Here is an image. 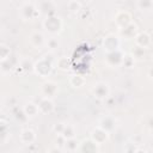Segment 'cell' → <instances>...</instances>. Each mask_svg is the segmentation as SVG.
I'll list each match as a JSON object with an SVG mask.
<instances>
[{
	"label": "cell",
	"instance_id": "44dd1931",
	"mask_svg": "<svg viewBox=\"0 0 153 153\" xmlns=\"http://www.w3.org/2000/svg\"><path fill=\"white\" fill-rule=\"evenodd\" d=\"M80 6H81L80 2H78V1H71L69 5H68V8H69L71 12H78L80 10Z\"/></svg>",
	"mask_w": 153,
	"mask_h": 153
},
{
	"label": "cell",
	"instance_id": "9c48e42d",
	"mask_svg": "<svg viewBox=\"0 0 153 153\" xmlns=\"http://www.w3.org/2000/svg\"><path fill=\"white\" fill-rule=\"evenodd\" d=\"M38 106V111L42 112V114H50L53 110H54V103L51 100V98H48V97H43L39 103L37 104Z\"/></svg>",
	"mask_w": 153,
	"mask_h": 153
},
{
	"label": "cell",
	"instance_id": "ffe728a7",
	"mask_svg": "<svg viewBox=\"0 0 153 153\" xmlns=\"http://www.w3.org/2000/svg\"><path fill=\"white\" fill-rule=\"evenodd\" d=\"M10 57V49L5 45H0V60L4 61Z\"/></svg>",
	"mask_w": 153,
	"mask_h": 153
},
{
	"label": "cell",
	"instance_id": "d6986e66",
	"mask_svg": "<svg viewBox=\"0 0 153 153\" xmlns=\"http://www.w3.org/2000/svg\"><path fill=\"white\" fill-rule=\"evenodd\" d=\"M137 6L141 11H149L152 8V0H139Z\"/></svg>",
	"mask_w": 153,
	"mask_h": 153
},
{
	"label": "cell",
	"instance_id": "5bb4252c",
	"mask_svg": "<svg viewBox=\"0 0 153 153\" xmlns=\"http://www.w3.org/2000/svg\"><path fill=\"white\" fill-rule=\"evenodd\" d=\"M44 36L41 32H33L30 36V43L35 47V48H41L44 44Z\"/></svg>",
	"mask_w": 153,
	"mask_h": 153
},
{
	"label": "cell",
	"instance_id": "8992f818",
	"mask_svg": "<svg viewBox=\"0 0 153 153\" xmlns=\"http://www.w3.org/2000/svg\"><path fill=\"white\" fill-rule=\"evenodd\" d=\"M108 136H109V133L106 130H104L103 128H100L99 126L97 128H94L91 133V140H93L97 145H102L104 141H106Z\"/></svg>",
	"mask_w": 153,
	"mask_h": 153
},
{
	"label": "cell",
	"instance_id": "5b68a950",
	"mask_svg": "<svg viewBox=\"0 0 153 153\" xmlns=\"http://www.w3.org/2000/svg\"><path fill=\"white\" fill-rule=\"evenodd\" d=\"M135 44L136 47L139 48H142V49H148L152 44V39H151V36L147 33V32H140V33H136L135 37Z\"/></svg>",
	"mask_w": 153,
	"mask_h": 153
},
{
	"label": "cell",
	"instance_id": "ba28073f",
	"mask_svg": "<svg viewBox=\"0 0 153 153\" xmlns=\"http://www.w3.org/2000/svg\"><path fill=\"white\" fill-rule=\"evenodd\" d=\"M42 93H43V97H48V98H51L56 94L57 92V84L51 81V80H47L45 82L42 84Z\"/></svg>",
	"mask_w": 153,
	"mask_h": 153
},
{
	"label": "cell",
	"instance_id": "2e32d148",
	"mask_svg": "<svg viewBox=\"0 0 153 153\" xmlns=\"http://www.w3.org/2000/svg\"><path fill=\"white\" fill-rule=\"evenodd\" d=\"M69 82H71V85H72L73 87H78V88H79V87H82V86L85 85L86 79H85L82 75H80V74H74V75L71 76Z\"/></svg>",
	"mask_w": 153,
	"mask_h": 153
},
{
	"label": "cell",
	"instance_id": "ac0fdd59",
	"mask_svg": "<svg viewBox=\"0 0 153 153\" xmlns=\"http://www.w3.org/2000/svg\"><path fill=\"white\" fill-rule=\"evenodd\" d=\"M57 68H60V69H62V71H67V69H69V61L67 60V57H65V56H62V57H60L59 60H57Z\"/></svg>",
	"mask_w": 153,
	"mask_h": 153
},
{
	"label": "cell",
	"instance_id": "52a82bcc",
	"mask_svg": "<svg viewBox=\"0 0 153 153\" xmlns=\"http://www.w3.org/2000/svg\"><path fill=\"white\" fill-rule=\"evenodd\" d=\"M103 47H104V49H105L106 53L118 49V47H120V39H118V37H116L115 35L106 36L104 38V41H103Z\"/></svg>",
	"mask_w": 153,
	"mask_h": 153
},
{
	"label": "cell",
	"instance_id": "9a60e30c",
	"mask_svg": "<svg viewBox=\"0 0 153 153\" xmlns=\"http://www.w3.org/2000/svg\"><path fill=\"white\" fill-rule=\"evenodd\" d=\"M23 111H24V114H25L27 117H33V116H36V115L39 112L37 104H35V103H32V102L26 103V104L24 105V108H23Z\"/></svg>",
	"mask_w": 153,
	"mask_h": 153
},
{
	"label": "cell",
	"instance_id": "e0dca14e",
	"mask_svg": "<svg viewBox=\"0 0 153 153\" xmlns=\"http://www.w3.org/2000/svg\"><path fill=\"white\" fill-rule=\"evenodd\" d=\"M61 135H62L65 139H72V137H74V136H75L74 127H73V126H71V124L63 126L62 131H61Z\"/></svg>",
	"mask_w": 153,
	"mask_h": 153
},
{
	"label": "cell",
	"instance_id": "6da1fadb",
	"mask_svg": "<svg viewBox=\"0 0 153 153\" xmlns=\"http://www.w3.org/2000/svg\"><path fill=\"white\" fill-rule=\"evenodd\" d=\"M51 71H53V63L50 60H48L47 56H43L38 61H36V63H33V72L42 78L49 76Z\"/></svg>",
	"mask_w": 153,
	"mask_h": 153
},
{
	"label": "cell",
	"instance_id": "277c9868",
	"mask_svg": "<svg viewBox=\"0 0 153 153\" xmlns=\"http://www.w3.org/2000/svg\"><path fill=\"white\" fill-rule=\"evenodd\" d=\"M19 12H20V16H22V18L24 20H32V19H35L39 14L38 10L31 2H25L20 7V11Z\"/></svg>",
	"mask_w": 153,
	"mask_h": 153
},
{
	"label": "cell",
	"instance_id": "8fae6325",
	"mask_svg": "<svg viewBox=\"0 0 153 153\" xmlns=\"http://www.w3.org/2000/svg\"><path fill=\"white\" fill-rule=\"evenodd\" d=\"M120 31H121V35L124 36V38H134L136 35V31H137V26H136V24L130 22L128 25L120 29Z\"/></svg>",
	"mask_w": 153,
	"mask_h": 153
},
{
	"label": "cell",
	"instance_id": "30bf717a",
	"mask_svg": "<svg viewBox=\"0 0 153 153\" xmlns=\"http://www.w3.org/2000/svg\"><path fill=\"white\" fill-rule=\"evenodd\" d=\"M131 18H130V14L128 13V12H126V11H120V12H117V14H116V17H115V23H116V25L118 26V29H122V27H124L126 25H128L131 20H130Z\"/></svg>",
	"mask_w": 153,
	"mask_h": 153
},
{
	"label": "cell",
	"instance_id": "7c38bea8",
	"mask_svg": "<svg viewBox=\"0 0 153 153\" xmlns=\"http://www.w3.org/2000/svg\"><path fill=\"white\" fill-rule=\"evenodd\" d=\"M78 151H80V152H98V147H97V143L90 139L87 141L85 140L82 142H79Z\"/></svg>",
	"mask_w": 153,
	"mask_h": 153
},
{
	"label": "cell",
	"instance_id": "7a4b0ae2",
	"mask_svg": "<svg viewBox=\"0 0 153 153\" xmlns=\"http://www.w3.org/2000/svg\"><path fill=\"white\" fill-rule=\"evenodd\" d=\"M43 26L44 29L51 33V35H56L61 31L62 29V20L59 18V17H55V16H49L44 19L43 22Z\"/></svg>",
	"mask_w": 153,
	"mask_h": 153
},
{
	"label": "cell",
	"instance_id": "7402d4cb",
	"mask_svg": "<svg viewBox=\"0 0 153 153\" xmlns=\"http://www.w3.org/2000/svg\"><path fill=\"white\" fill-rule=\"evenodd\" d=\"M47 47L49 49H56L59 47V41L56 38H49L47 42Z\"/></svg>",
	"mask_w": 153,
	"mask_h": 153
},
{
	"label": "cell",
	"instance_id": "4fadbf2b",
	"mask_svg": "<svg viewBox=\"0 0 153 153\" xmlns=\"http://www.w3.org/2000/svg\"><path fill=\"white\" fill-rule=\"evenodd\" d=\"M35 139H36V135H35L33 130H31V129H24V130H22V133H20V141L23 143L30 145V143H32L35 141Z\"/></svg>",
	"mask_w": 153,
	"mask_h": 153
},
{
	"label": "cell",
	"instance_id": "3957f363",
	"mask_svg": "<svg viewBox=\"0 0 153 153\" xmlns=\"http://www.w3.org/2000/svg\"><path fill=\"white\" fill-rule=\"evenodd\" d=\"M91 93L94 96V98L103 100V99H105V98L109 96V93H110V87H109V85H108L106 82H104V81H98V82L93 84V86H92V88H91Z\"/></svg>",
	"mask_w": 153,
	"mask_h": 153
}]
</instances>
